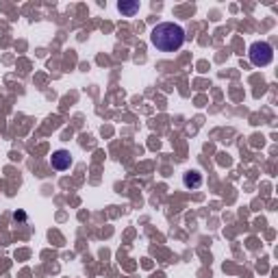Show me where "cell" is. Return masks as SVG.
I'll return each mask as SVG.
<instances>
[{
  "mask_svg": "<svg viewBox=\"0 0 278 278\" xmlns=\"http://www.w3.org/2000/svg\"><path fill=\"white\" fill-rule=\"evenodd\" d=\"M150 44L159 53H176L185 44V28L176 22H161L152 28Z\"/></svg>",
  "mask_w": 278,
  "mask_h": 278,
  "instance_id": "1",
  "label": "cell"
},
{
  "mask_svg": "<svg viewBox=\"0 0 278 278\" xmlns=\"http://www.w3.org/2000/svg\"><path fill=\"white\" fill-rule=\"evenodd\" d=\"M248 59L254 67H265L274 61V48L268 42H254L248 48Z\"/></svg>",
  "mask_w": 278,
  "mask_h": 278,
  "instance_id": "2",
  "label": "cell"
},
{
  "mask_svg": "<svg viewBox=\"0 0 278 278\" xmlns=\"http://www.w3.org/2000/svg\"><path fill=\"white\" fill-rule=\"evenodd\" d=\"M50 166H53L56 172H65V169H70L72 167L70 150H56V152H53V157H50Z\"/></svg>",
  "mask_w": 278,
  "mask_h": 278,
  "instance_id": "3",
  "label": "cell"
},
{
  "mask_svg": "<svg viewBox=\"0 0 278 278\" xmlns=\"http://www.w3.org/2000/svg\"><path fill=\"white\" fill-rule=\"evenodd\" d=\"M202 174L198 172V169H189V172L183 174V185L187 187V189H198V187L202 185Z\"/></svg>",
  "mask_w": 278,
  "mask_h": 278,
  "instance_id": "4",
  "label": "cell"
},
{
  "mask_svg": "<svg viewBox=\"0 0 278 278\" xmlns=\"http://www.w3.org/2000/svg\"><path fill=\"white\" fill-rule=\"evenodd\" d=\"M117 11H120L122 15H126V18H133V15L139 11V2H137V0H133V2L122 0V2H117Z\"/></svg>",
  "mask_w": 278,
  "mask_h": 278,
  "instance_id": "5",
  "label": "cell"
},
{
  "mask_svg": "<svg viewBox=\"0 0 278 278\" xmlns=\"http://www.w3.org/2000/svg\"><path fill=\"white\" fill-rule=\"evenodd\" d=\"M13 220H15V222H18V220H26V215H24V213H18V211H15V213H13Z\"/></svg>",
  "mask_w": 278,
  "mask_h": 278,
  "instance_id": "6",
  "label": "cell"
}]
</instances>
